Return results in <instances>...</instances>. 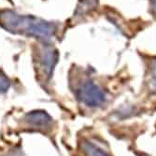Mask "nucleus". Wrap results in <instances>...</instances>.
<instances>
[{
  "mask_svg": "<svg viewBox=\"0 0 156 156\" xmlns=\"http://www.w3.org/2000/svg\"><path fill=\"white\" fill-rule=\"evenodd\" d=\"M0 24L12 33L37 38H50L56 32V26L53 23L31 16L20 15L10 10L0 14Z\"/></svg>",
  "mask_w": 156,
  "mask_h": 156,
  "instance_id": "1",
  "label": "nucleus"
},
{
  "mask_svg": "<svg viewBox=\"0 0 156 156\" xmlns=\"http://www.w3.org/2000/svg\"><path fill=\"white\" fill-rule=\"evenodd\" d=\"M73 91L80 103L90 108H100L107 101L105 92L90 79L76 82Z\"/></svg>",
  "mask_w": 156,
  "mask_h": 156,
  "instance_id": "2",
  "label": "nucleus"
},
{
  "mask_svg": "<svg viewBox=\"0 0 156 156\" xmlns=\"http://www.w3.org/2000/svg\"><path fill=\"white\" fill-rule=\"evenodd\" d=\"M23 122L29 130L47 132L52 126V119L44 111H34L28 113L23 118Z\"/></svg>",
  "mask_w": 156,
  "mask_h": 156,
  "instance_id": "3",
  "label": "nucleus"
},
{
  "mask_svg": "<svg viewBox=\"0 0 156 156\" xmlns=\"http://www.w3.org/2000/svg\"><path fill=\"white\" fill-rule=\"evenodd\" d=\"M57 52L51 50V48L44 50L42 54L39 55L37 62L38 64V68L41 72V75L45 79H50L52 73L54 66L57 62Z\"/></svg>",
  "mask_w": 156,
  "mask_h": 156,
  "instance_id": "4",
  "label": "nucleus"
},
{
  "mask_svg": "<svg viewBox=\"0 0 156 156\" xmlns=\"http://www.w3.org/2000/svg\"><path fill=\"white\" fill-rule=\"evenodd\" d=\"M79 147L81 156H111L107 150L89 139H82Z\"/></svg>",
  "mask_w": 156,
  "mask_h": 156,
  "instance_id": "5",
  "label": "nucleus"
},
{
  "mask_svg": "<svg viewBox=\"0 0 156 156\" xmlns=\"http://www.w3.org/2000/svg\"><path fill=\"white\" fill-rule=\"evenodd\" d=\"M150 73V84L153 90L156 91V59L151 60L149 68Z\"/></svg>",
  "mask_w": 156,
  "mask_h": 156,
  "instance_id": "6",
  "label": "nucleus"
},
{
  "mask_svg": "<svg viewBox=\"0 0 156 156\" xmlns=\"http://www.w3.org/2000/svg\"><path fill=\"white\" fill-rule=\"evenodd\" d=\"M9 85H10L9 80L5 76V74L0 72V94L6 93L9 88Z\"/></svg>",
  "mask_w": 156,
  "mask_h": 156,
  "instance_id": "7",
  "label": "nucleus"
},
{
  "mask_svg": "<svg viewBox=\"0 0 156 156\" xmlns=\"http://www.w3.org/2000/svg\"><path fill=\"white\" fill-rule=\"evenodd\" d=\"M151 10L156 18V0H151Z\"/></svg>",
  "mask_w": 156,
  "mask_h": 156,
  "instance_id": "8",
  "label": "nucleus"
}]
</instances>
